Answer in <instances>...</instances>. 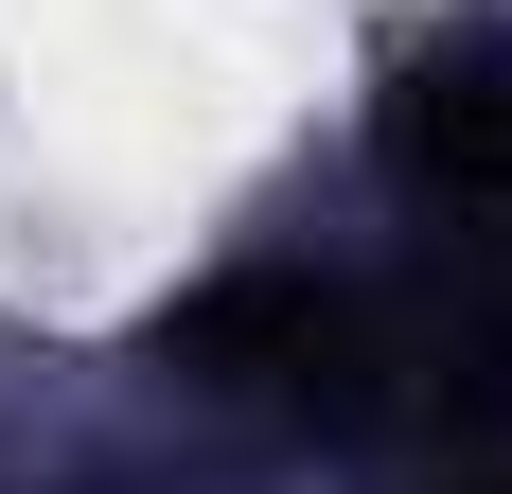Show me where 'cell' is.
I'll use <instances>...</instances> for the list:
<instances>
[{
  "instance_id": "1",
  "label": "cell",
  "mask_w": 512,
  "mask_h": 494,
  "mask_svg": "<svg viewBox=\"0 0 512 494\" xmlns=\"http://www.w3.org/2000/svg\"><path fill=\"white\" fill-rule=\"evenodd\" d=\"M389 195L424 212V247L512 265V36H424L389 71Z\"/></svg>"
}]
</instances>
